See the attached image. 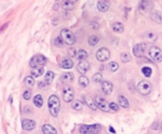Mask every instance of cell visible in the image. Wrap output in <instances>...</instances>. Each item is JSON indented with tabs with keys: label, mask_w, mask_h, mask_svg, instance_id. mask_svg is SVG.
Instances as JSON below:
<instances>
[{
	"label": "cell",
	"mask_w": 162,
	"mask_h": 134,
	"mask_svg": "<svg viewBox=\"0 0 162 134\" xmlns=\"http://www.w3.org/2000/svg\"><path fill=\"white\" fill-rule=\"evenodd\" d=\"M47 104H49V110H50L51 114L53 117H58V112H60V107H61L58 97L56 95H51L49 101H47Z\"/></svg>",
	"instance_id": "obj_1"
},
{
	"label": "cell",
	"mask_w": 162,
	"mask_h": 134,
	"mask_svg": "<svg viewBox=\"0 0 162 134\" xmlns=\"http://www.w3.org/2000/svg\"><path fill=\"white\" fill-rule=\"evenodd\" d=\"M60 36L63 40V42L65 43V44H67V45H73V44L76 43V36L69 29H62Z\"/></svg>",
	"instance_id": "obj_2"
},
{
	"label": "cell",
	"mask_w": 162,
	"mask_h": 134,
	"mask_svg": "<svg viewBox=\"0 0 162 134\" xmlns=\"http://www.w3.org/2000/svg\"><path fill=\"white\" fill-rule=\"evenodd\" d=\"M137 90H138L141 95L147 96V95H149L151 92V90H152V85H151L149 81L141 80V81H139L138 85H137Z\"/></svg>",
	"instance_id": "obj_3"
},
{
	"label": "cell",
	"mask_w": 162,
	"mask_h": 134,
	"mask_svg": "<svg viewBox=\"0 0 162 134\" xmlns=\"http://www.w3.org/2000/svg\"><path fill=\"white\" fill-rule=\"evenodd\" d=\"M149 56L155 63H161L162 62V51L158 46H151L149 49Z\"/></svg>",
	"instance_id": "obj_4"
},
{
	"label": "cell",
	"mask_w": 162,
	"mask_h": 134,
	"mask_svg": "<svg viewBox=\"0 0 162 134\" xmlns=\"http://www.w3.org/2000/svg\"><path fill=\"white\" fill-rule=\"evenodd\" d=\"M101 130L99 124H93V125H82L80 127V132L82 134H98Z\"/></svg>",
	"instance_id": "obj_5"
},
{
	"label": "cell",
	"mask_w": 162,
	"mask_h": 134,
	"mask_svg": "<svg viewBox=\"0 0 162 134\" xmlns=\"http://www.w3.org/2000/svg\"><path fill=\"white\" fill-rule=\"evenodd\" d=\"M46 62H47V58H46L44 55L38 54V55H34L33 57L31 58L30 66L32 67V68H34V67H40V66L44 65Z\"/></svg>",
	"instance_id": "obj_6"
},
{
	"label": "cell",
	"mask_w": 162,
	"mask_h": 134,
	"mask_svg": "<svg viewBox=\"0 0 162 134\" xmlns=\"http://www.w3.org/2000/svg\"><path fill=\"white\" fill-rule=\"evenodd\" d=\"M109 57H110V52H109V50L106 49V47H101V49H99V50L96 52V59L101 62V63L108 61Z\"/></svg>",
	"instance_id": "obj_7"
},
{
	"label": "cell",
	"mask_w": 162,
	"mask_h": 134,
	"mask_svg": "<svg viewBox=\"0 0 162 134\" xmlns=\"http://www.w3.org/2000/svg\"><path fill=\"white\" fill-rule=\"evenodd\" d=\"M74 99V90L71 86H65L63 88V100L65 101L66 104L72 102Z\"/></svg>",
	"instance_id": "obj_8"
},
{
	"label": "cell",
	"mask_w": 162,
	"mask_h": 134,
	"mask_svg": "<svg viewBox=\"0 0 162 134\" xmlns=\"http://www.w3.org/2000/svg\"><path fill=\"white\" fill-rule=\"evenodd\" d=\"M94 100H95V104H96L98 109H100V110H103V111L105 112L110 111V110H109V106H108L107 101H106L105 98H103L101 96H96Z\"/></svg>",
	"instance_id": "obj_9"
},
{
	"label": "cell",
	"mask_w": 162,
	"mask_h": 134,
	"mask_svg": "<svg viewBox=\"0 0 162 134\" xmlns=\"http://www.w3.org/2000/svg\"><path fill=\"white\" fill-rule=\"evenodd\" d=\"M147 52V44L146 43H139L134 47V54L136 57H142L144 53Z\"/></svg>",
	"instance_id": "obj_10"
},
{
	"label": "cell",
	"mask_w": 162,
	"mask_h": 134,
	"mask_svg": "<svg viewBox=\"0 0 162 134\" xmlns=\"http://www.w3.org/2000/svg\"><path fill=\"white\" fill-rule=\"evenodd\" d=\"M101 90L105 95H110L114 90V85L108 80H103L101 81Z\"/></svg>",
	"instance_id": "obj_11"
},
{
	"label": "cell",
	"mask_w": 162,
	"mask_h": 134,
	"mask_svg": "<svg viewBox=\"0 0 162 134\" xmlns=\"http://www.w3.org/2000/svg\"><path fill=\"white\" fill-rule=\"evenodd\" d=\"M35 125H36V123L33 120L26 119L22 121V129L24 131H32L35 127Z\"/></svg>",
	"instance_id": "obj_12"
},
{
	"label": "cell",
	"mask_w": 162,
	"mask_h": 134,
	"mask_svg": "<svg viewBox=\"0 0 162 134\" xmlns=\"http://www.w3.org/2000/svg\"><path fill=\"white\" fill-rule=\"evenodd\" d=\"M110 7V2L109 0H98L97 2V9L100 12H106Z\"/></svg>",
	"instance_id": "obj_13"
},
{
	"label": "cell",
	"mask_w": 162,
	"mask_h": 134,
	"mask_svg": "<svg viewBox=\"0 0 162 134\" xmlns=\"http://www.w3.org/2000/svg\"><path fill=\"white\" fill-rule=\"evenodd\" d=\"M77 70L82 74V75H85L89 70V64L87 62L85 61H81L78 64H77Z\"/></svg>",
	"instance_id": "obj_14"
},
{
	"label": "cell",
	"mask_w": 162,
	"mask_h": 134,
	"mask_svg": "<svg viewBox=\"0 0 162 134\" xmlns=\"http://www.w3.org/2000/svg\"><path fill=\"white\" fill-rule=\"evenodd\" d=\"M143 38L146 40L147 42L153 43L158 40V35H157V33L152 32V31H149V32H147L146 34L143 35Z\"/></svg>",
	"instance_id": "obj_15"
},
{
	"label": "cell",
	"mask_w": 162,
	"mask_h": 134,
	"mask_svg": "<svg viewBox=\"0 0 162 134\" xmlns=\"http://www.w3.org/2000/svg\"><path fill=\"white\" fill-rule=\"evenodd\" d=\"M43 134H58L56 129L51 124H43L42 125Z\"/></svg>",
	"instance_id": "obj_16"
},
{
	"label": "cell",
	"mask_w": 162,
	"mask_h": 134,
	"mask_svg": "<svg viewBox=\"0 0 162 134\" xmlns=\"http://www.w3.org/2000/svg\"><path fill=\"white\" fill-rule=\"evenodd\" d=\"M43 74H44V68H43V66L34 67V68H32V70H31V77H33V78H38V77L42 76Z\"/></svg>",
	"instance_id": "obj_17"
},
{
	"label": "cell",
	"mask_w": 162,
	"mask_h": 134,
	"mask_svg": "<svg viewBox=\"0 0 162 134\" xmlns=\"http://www.w3.org/2000/svg\"><path fill=\"white\" fill-rule=\"evenodd\" d=\"M84 100H85V104H87L92 110H97L98 108H97L96 104H95V100L94 98H92L90 96H85L84 97Z\"/></svg>",
	"instance_id": "obj_18"
},
{
	"label": "cell",
	"mask_w": 162,
	"mask_h": 134,
	"mask_svg": "<svg viewBox=\"0 0 162 134\" xmlns=\"http://www.w3.org/2000/svg\"><path fill=\"white\" fill-rule=\"evenodd\" d=\"M73 61L71 59V58L69 57H66L64 58L63 61L61 62V67L62 68H64V69H71L72 67H73Z\"/></svg>",
	"instance_id": "obj_19"
},
{
	"label": "cell",
	"mask_w": 162,
	"mask_h": 134,
	"mask_svg": "<svg viewBox=\"0 0 162 134\" xmlns=\"http://www.w3.org/2000/svg\"><path fill=\"white\" fill-rule=\"evenodd\" d=\"M151 19L155 23H158V24H162V13L159 11L153 12V13L151 14Z\"/></svg>",
	"instance_id": "obj_20"
},
{
	"label": "cell",
	"mask_w": 162,
	"mask_h": 134,
	"mask_svg": "<svg viewBox=\"0 0 162 134\" xmlns=\"http://www.w3.org/2000/svg\"><path fill=\"white\" fill-rule=\"evenodd\" d=\"M151 7V4H150V0H140V10L142 12L147 11V10H149V8Z\"/></svg>",
	"instance_id": "obj_21"
},
{
	"label": "cell",
	"mask_w": 162,
	"mask_h": 134,
	"mask_svg": "<svg viewBox=\"0 0 162 134\" xmlns=\"http://www.w3.org/2000/svg\"><path fill=\"white\" fill-rule=\"evenodd\" d=\"M33 104L36 108H41L43 106V97L41 95H36L33 98Z\"/></svg>",
	"instance_id": "obj_22"
},
{
	"label": "cell",
	"mask_w": 162,
	"mask_h": 134,
	"mask_svg": "<svg viewBox=\"0 0 162 134\" xmlns=\"http://www.w3.org/2000/svg\"><path fill=\"white\" fill-rule=\"evenodd\" d=\"M75 57L78 58L80 61H84V59H86V58L88 57V54L84 50H78L76 52V56H75Z\"/></svg>",
	"instance_id": "obj_23"
},
{
	"label": "cell",
	"mask_w": 162,
	"mask_h": 134,
	"mask_svg": "<svg viewBox=\"0 0 162 134\" xmlns=\"http://www.w3.org/2000/svg\"><path fill=\"white\" fill-rule=\"evenodd\" d=\"M61 6L64 10H72L74 8V2L69 1V0H63Z\"/></svg>",
	"instance_id": "obj_24"
},
{
	"label": "cell",
	"mask_w": 162,
	"mask_h": 134,
	"mask_svg": "<svg viewBox=\"0 0 162 134\" xmlns=\"http://www.w3.org/2000/svg\"><path fill=\"white\" fill-rule=\"evenodd\" d=\"M112 31H115V32L121 33L123 31V24L121 22H115V23H112Z\"/></svg>",
	"instance_id": "obj_25"
},
{
	"label": "cell",
	"mask_w": 162,
	"mask_h": 134,
	"mask_svg": "<svg viewBox=\"0 0 162 134\" xmlns=\"http://www.w3.org/2000/svg\"><path fill=\"white\" fill-rule=\"evenodd\" d=\"M53 80H54V73L53 72H47V73L45 74L44 83H45L46 85H51Z\"/></svg>",
	"instance_id": "obj_26"
},
{
	"label": "cell",
	"mask_w": 162,
	"mask_h": 134,
	"mask_svg": "<svg viewBox=\"0 0 162 134\" xmlns=\"http://www.w3.org/2000/svg\"><path fill=\"white\" fill-rule=\"evenodd\" d=\"M118 102H119V106L123 108H128L129 107V101H128L127 98H125L123 96L118 97Z\"/></svg>",
	"instance_id": "obj_27"
},
{
	"label": "cell",
	"mask_w": 162,
	"mask_h": 134,
	"mask_svg": "<svg viewBox=\"0 0 162 134\" xmlns=\"http://www.w3.org/2000/svg\"><path fill=\"white\" fill-rule=\"evenodd\" d=\"M62 80L64 81V83H72V81L74 80V76H73V74H71V73H65V74H63V76H62Z\"/></svg>",
	"instance_id": "obj_28"
},
{
	"label": "cell",
	"mask_w": 162,
	"mask_h": 134,
	"mask_svg": "<svg viewBox=\"0 0 162 134\" xmlns=\"http://www.w3.org/2000/svg\"><path fill=\"white\" fill-rule=\"evenodd\" d=\"M99 41H100L99 36H97V35H92V36H89V38H88V44L90 46H95L99 43Z\"/></svg>",
	"instance_id": "obj_29"
},
{
	"label": "cell",
	"mask_w": 162,
	"mask_h": 134,
	"mask_svg": "<svg viewBox=\"0 0 162 134\" xmlns=\"http://www.w3.org/2000/svg\"><path fill=\"white\" fill-rule=\"evenodd\" d=\"M78 84H80V86H82V87H87L89 84L88 78L86 76H84V75H82V76L78 78Z\"/></svg>",
	"instance_id": "obj_30"
},
{
	"label": "cell",
	"mask_w": 162,
	"mask_h": 134,
	"mask_svg": "<svg viewBox=\"0 0 162 134\" xmlns=\"http://www.w3.org/2000/svg\"><path fill=\"white\" fill-rule=\"evenodd\" d=\"M72 108H73L74 110H76V111H81L82 109H83V104H82L80 100H75L72 102Z\"/></svg>",
	"instance_id": "obj_31"
},
{
	"label": "cell",
	"mask_w": 162,
	"mask_h": 134,
	"mask_svg": "<svg viewBox=\"0 0 162 134\" xmlns=\"http://www.w3.org/2000/svg\"><path fill=\"white\" fill-rule=\"evenodd\" d=\"M93 81H94L95 84H101V81H103V75L99 73L95 74V75L93 76Z\"/></svg>",
	"instance_id": "obj_32"
},
{
	"label": "cell",
	"mask_w": 162,
	"mask_h": 134,
	"mask_svg": "<svg viewBox=\"0 0 162 134\" xmlns=\"http://www.w3.org/2000/svg\"><path fill=\"white\" fill-rule=\"evenodd\" d=\"M141 72H142L143 76L146 77H150L151 74H152V69L149 67V66H144V67H142V69H141Z\"/></svg>",
	"instance_id": "obj_33"
},
{
	"label": "cell",
	"mask_w": 162,
	"mask_h": 134,
	"mask_svg": "<svg viewBox=\"0 0 162 134\" xmlns=\"http://www.w3.org/2000/svg\"><path fill=\"white\" fill-rule=\"evenodd\" d=\"M24 84L29 86V87H33V85H34V78L31 76H28L26 77V79H24Z\"/></svg>",
	"instance_id": "obj_34"
},
{
	"label": "cell",
	"mask_w": 162,
	"mask_h": 134,
	"mask_svg": "<svg viewBox=\"0 0 162 134\" xmlns=\"http://www.w3.org/2000/svg\"><path fill=\"white\" fill-rule=\"evenodd\" d=\"M120 59L123 63H128V62H130V55L128 53H121L120 54Z\"/></svg>",
	"instance_id": "obj_35"
},
{
	"label": "cell",
	"mask_w": 162,
	"mask_h": 134,
	"mask_svg": "<svg viewBox=\"0 0 162 134\" xmlns=\"http://www.w3.org/2000/svg\"><path fill=\"white\" fill-rule=\"evenodd\" d=\"M109 69L112 70V72H116V70H118L119 68V65H118V63H116V62H112V63H109Z\"/></svg>",
	"instance_id": "obj_36"
},
{
	"label": "cell",
	"mask_w": 162,
	"mask_h": 134,
	"mask_svg": "<svg viewBox=\"0 0 162 134\" xmlns=\"http://www.w3.org/2000/svg\"><path fill=\"white\" fill-rule=\"evenodd\" d=\"M108 106H109V110H112L114 112H117L119 110V106L116 104L115 102H110V104H108Z\"/></svg>",
	"instance_id": "obj_37"
},
{
	"label": "cell",
	"mask_w": 162,
	"mask_h": 134,
	"mask_svg": "<svg viewBox=\"0 0 162 134\" xmlns=\"http://www.w3.org/2000/svg\"><path fill=\"white\" fill-rule=\"evenodd\" d=\"M31 97H32V92H31V90H26V91L23 92V99L24 100H30Z\"/></svg>",
	"instance_id": "obj_38"
},
{
	"label": "cell",
	"mask_w": 162,
	"mask_h": 134,
	"mask_svg": "<svg viewBox=\"0 0 162 134\" xmlns=\"http://www.w3.org/2000/svg\"><path fill=\"white\" fill-rule=\"evenodd\" d=\"M55 45H58V46H63V44H64V42H63V40L61 38V36H58V38H55Z\"/></svg>",
	"instance_id": "obj_39"
},
{
	"label": "cell",
	"mask_w": 162,
	"mask_h": 134,
	"mask_svg": "<svg viewBox=\"0 0 162 134\" xmlns=\"http://www.w3.org/2000/svg\"><path fill=\"white\" fill-rule=\"evenodd\" d=\"M90 27H92L93 29H95V30H97V29L99 28V24H97L96 22H93L92 24H90Z\"/></svg>",
	"instance_id": "obj_40"
},
{
	"label": "cell",
	"mask_w": 162,
	"mask_h": 134,
	"mask_svg": "<svg viewBox=\"0 0 162 134\" xmlns=\"http://www.w3.org/2000/svg\"><path fill=\"white\" fill-rule=\"evenodd\" d=\"M69 54H71V55H72L73 57H75V56H76V52H75L74 50H71V51H69Z\"/></svg>",
	"instance_id": "obj_41"
},
{
	"label": "cell",
	"mask_w": 162,
	"mask_h": 134,
	"mask_svg": "<svg viewBox=\"0 0 162 134\" xmlns=\"http://www.w3.org/2000/svg\"><path fill=\"white\" fill-rule=\"evenodd\" d=\"M109 132H112V133H116V131H115V130H114V129H112V127H109Z\"/></svg>",
	"instance_id": "obj_42"
},
{
	"label": "cell",
	"mask_w": 162,
	"mask_h": 134,
	"mask_svg": "<svg viewBox=\"0 0 162 134\" xmlns=\"http://www.w3.org/2000/svg\"><path fill=\"white\" fill-rule=\"evenodd\" d=\"M69 1H72V2H76V1H78V0H69Z\"/></svg>",
	"instance_id": "obj_43"
},
{
	"label": "cell",
	"mask_w": 162,
	"mask_h": 134,
	"mask_svg": "<svg viewBox=\"0 0 162 134\" xmlns=\"http://www.w3.org/2000/svg\"><path fill=\"white\" fill-rule=\"evenodd\" d=\"M160 134H162V125H161V129H160Z\"/></svg>",
	"instance_id": "obj_44"
}]
</instances>
